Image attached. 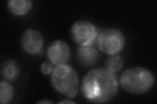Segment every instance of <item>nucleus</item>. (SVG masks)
<instances>
[{
	"mask_svg": "<svg viewBox=\"0 0 157 104\" xmlns=\"http://www.w3.org/2000/svg\"><path fill=\"white\" fill-rule=\"evenodd\" d=\"M123 66V61L121 57L111 56L105 61V67L111 72L115 73L121 70Z\"/></svg>",
	"mask_w": 157,
	"mask_h": 104,
	"instance_id": "obj_12",
	"label": "nucleus"
},
{
	"mask_svg": "<svg viewBox=\"0 0 157 104\" xmlns=\"http://www.w3.org/2000/svg\"><path fill=\"white\" fill-rule=\"evenodd\" d=\"M54 64L51 62H45L41 65V70L45 75H48L52 74L54 70Z\"/></svg>",
	"mask_w": 157,
	"mask_h": 104,
	"instance_id": "obj_13",
	"label": "nucleus"
},
{
	"mask_svg": "<svg viewBox=\"0 0 157 104\" xmlns=\"http://www.w3.org/2000/svg\"><path fill=\"white\" fill-rule=\"evenodd\" d=\"M2 74L8 80H16L19 74L18 63L14 60H8L4 62L2 66Z\"/></svg>",
	"mask_w": 157,
	"mask_h": 104,
	"instance_id": "obj_10",
	"label": "nucleus"
},
{
	"mask_svg": "<svg viewBox=\"0 0 157 104\" xmlns=\"http://www.w3.org/2000/svg\"><path fill=\"white\" fill-rule=\"evenodd\" d=\"M38 103H52L51 102H49V101H47V100H43L39 102Z\"/></svg>",
	"mask_w": 157,
	"mask_h": 104,
	"instance_id": "obj_15",
	"label": "nucleus"
},
{
	"mask_svg": "<svg viewBox=\"0 0 157 104\" xmlns=\"http://www.w3.org/2000/svg\"><path fill=\"white\" fill-rule=\"evenodd\" d=\"M121 85L125 91L136 95L149 91L155 82L153 74L146 68L134 67L122 74Z\"/></svg>",
	"mask_w": 157,
	"mask_h": 104,
	"instance_id": "obj_2",
	"label": "nucleus"
},
{
	"mask_svg": "<svg viewBox=\"0 0 157 104\" xmlns=\"http://www.w3.org/2000/svg\"><path fill=\"white\" fill-rule=\"evenodd\" d=\"M71 56L70 48L67 44L62 40L53 42L49 46L47 56L51 63L56 66L65 64Z\"/></svg>",
	"mask_w": 157,
	"mask_h": 104,
	"instance_id": "obj_6",
	"label": "nucleus"
},
{
	"mask_svg": "<svg viewBox=\"0 0 157 104\" xmlns=\"http://www.w3.org/2000/svg\"><path fill=\"white\" fill-rule=\"evenodd\" d=\"M96 41L98 48L109 56L119 54L125 44L124 34L121 30L115 28H108L101 31Z\"/></svg>",
	"mask_w": 157,
	"mask_h": 104,
	"instance_id": "obj_4",
	"label": "nucleus"
},
{
	"mask_svg": "<svg viewBox=\"0 0 157 104\" xmlns=\"http://www.w3.org/2000/svg\"><path fill=\"white\" fill-rule=\"evenodd\" d=\"M71 33L73 40L78 46H90L96 42L99 31L90 22L81 20L73 25Z\"/></svg>",
	"mask_w": 157,
	"mask_h": 104,
	"instance_id": "obj_5",
	"label": "nucleus"
},
{
	"mask_svg": "<svg viewBox=\"0 0 157 104\" xmlns=\"http://www.w3.org/2000/svg\"><path fill=\"white\" fill-rule=\"evenodd\" d=\"M59 103H75L73 101H70V100H63V101H61L59 102Z\"/></svg>",
	"mask_w": 157,
	"mask_h": 104,
	"instance_id": "obj_14",
	"label": "nucleus"
},
{
	"mask_svg": "<svg viewBox=\"0 0 157 104\" xmlns=\"http://www.w3.org/2000/svg\"><path fill=\"white\" fill-rule=\"evenodd\" d=\"M77 56L82 66L90 67L97 63L100 54L96 48L92 46H80L77 48Z\"/></svg>",
	"mask_w": 157,
	"mask_h": 104,
	"instance_id": "obj_8",
	"label": "nucleus"
},
{
	"mask_svg": "<svg viewBox=\"0 0 157 104\" xmlns=\"http://www.w3.org/2000/svg\"><path fill=\"white\" fill-rule=\"evenodd\" d=\"M52 85L58 92L74 98L78 91V77L75 69L67 64L57 66L51 74Z\"/></svg>",
	"mask_w": 157,
	"mask_h": 104,
	"instance_id": "obj_3",
	"label": "nucleus"
},
{
	"mask_svg": "<svg viewBox=\"0 0 157 104\" xmlns=\"http://www.w3.org/2000/svg\"><path fill=\"white\" fill-rule=\"evenodd\" d=\"M14 94L12 85L6 81L0 83V102L2 104L8 103L12 100Z\"/></svg>",
	"mask_w": 157,
	"mask_h": 104,
	"instance_id": "obj_11",
	"label": "nucleus"
},
{
	"mask_svg": "<svg viewBox=\"0 0 157 104\" xmlns=\"http://www.w3.org/2000/svg\"><path fill=\"white\" fill-rule=\"evenodd\" d=\"M32 4L31 0H9L7 2V7L13 14L22 16L30 11Z\"/></svg>",
	"mask_w": 157,
	"mask_h": 104,
	"instance_id": "obj_9",
	"label": "nucleus"
},
{
	"mask_svg": "<svg viewBox=\"0 0 157 104\" xmlns=\"http://www.w3.org/2000/svg\"><path fill=\"white\" fill-rule=\"evenodd\" d=\"M43 37L38 31L28 29L24 32L21 37V45L24 50L30 55H36L43 46Z\"/></svg>",
	"mask_w": 157,
	"mask_h": 104,
	"instance_id": "obj_7",
	"label": "nucleus"
},
{
	"mask_svg": "<svg viewBox=\"0 0 157 104\" xmlns=\"http://www.w3.org/2000/svg\"><path fill=\"white\" fill-rule=\"evenodd\" d=\"M81 92L87 100L102 103L111 100L119 90V81L115 74L106 68L92 69L81 83Z\"/></svg>",
	"mask_w": 157,
	"mask_h": 104,
	"instance_id": "obj_1",
	"label": "nucleus"
}]
</instances>
